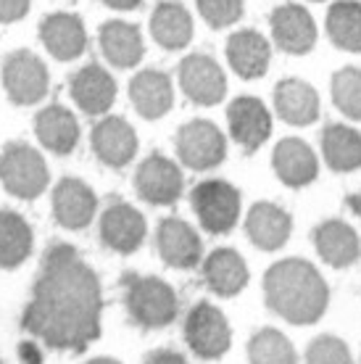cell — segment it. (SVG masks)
<instances>
[{
  "label": "cell",
  "instance_id": "obj_1",
  "mask_svg": "<svg viewBox=\"0 0 361 364\" xmlns=\"http://www.w3.org/2000/svg\"><path fill=\"white\" fill-rule=\"evenodd\" d=\"M100 280L80 251L55 243L43 256L21 328L55 351L82 354L100 338Z\"/></svg>",
  "mask_w": 361,
  "mask_h": 364
},
{
  "label": "cell",
  "instance_id": "obj_2",
  "mask_svg": "<svg viewBox=\"0 0 361 364\" xmlns=\"http://www.w3.org/2000/svg\"><path fill=\"white\" fill-rule=\"evenodd\" d=\"M264 299L290 325H314L327 311L330 288L306 259H282L264 274Z\"/></svg>",
  "mask_w": 361,
  "mask_h": 364
},
{
  "label": "cell",
  "instance_id": "obj_3",
  "mask_svg": "<svg viewBox=\"0 0 361 364\" xmlns=\"http://www.w3.org/2000/svg\"><path fill=\"white\" fill-rule=\"evenodd\" d=\"M122 285L126 314L135 325L145 330H161L177 319L180 299L166 280L151 274H124Z\"/></svg>",
  "mask_w": 361,
  "mask_h": 364
},
{
  "label": "cell",
  "instance_id": "obj_4",
  "mask_svg": "<svg viewBox=\"0 0 361 364\" xmlns=\"http://www.w3.org/2000/svg\"><path fill=\"white\" fill-rule=\"evenodd\" d=\"M0 182L21 200H35L50 182V172L43 154L27 143H9L0 154Z\"/></svg>",
  "mask_w": 361,
  "mask_h": 364
},
{
  "label": "cell",
  "instance_id": "obj_5",
  "mask_svg": "<svg viewBox=\"0 0 361 364\" xmlns=\"http://www.w3.org/2000/svg\"><path fill=\"white\" fill-rule=\"evenodd\" d=\"M190 206L206 232L227 235L230 230H235L243 200H240V191L235 185L225 180H203L193 188Z\"/></svg>",
  "mask_w": 361,
  "mask_h": 364
},
{
  "label": "cell",
  "instance_id": "obj_6",
  "mask_svg": "<svg viewBox=\"0 0 361 364\" xmlns=\"http://www.w3.org/2000/svg\"><path fill=\"white\" fill-rule=\"evenodd\" d=\"M174 148H177L182 164L195 169V172H206V169H214L225 161L227 137L222 135V129L214 122L193 119L177 129Z\"/></svg>",
  "mask_w": 361,
  "mask_h": 364
},
{
  "label": "cell",
  "instance_id": "obj_7",
  "mask_svg": "<svg viewBox=\"0 0 361 364\" xmlns=\"http://www.w3.org/2000/svg\"><path fill=\"white\" fill-rule=\"evenodd\" d=\"M185 341L200 359H219L232 346V330L222 309L208 301H198L185 319Z\"/></svg>",
  "mask_w": 361,
  "mask_h": 364
},
{
  "label": "cell",
  "instance_id": "obj_8",
  "mask_svg": "<svg viewBox=\"0 0 361 364\" xmlns=\"http://www.w3.org/2000/svg\"><path fill=\"white\" fill-rule=\"evenodd\" d=\"M48 69L32 50H16L3 64V87L16 106H35L48 92Z\"/></svg>",
  "mask_w": 361,
  "mask_h": 364
},
{
  "label": "cell",
  "instance_id": "obj_9",
  "mask_svg": "<svg viewBox=\"0 0 361 364\" xmlns=\"http://www.w3.org/2000/svg\"><path fill=\"white\" fill-rule=\"evenodd\" d=\"M269 29L274 46L282 53L290 55H306L316 46V21L311 11L301 3H285L277 6L269 16Z\"/></svg>",
  "mask_w": 361,
  "mask_h": 364
},
{
  "label": "cell",
  "instance_id": "obj_10",
  "mask_svg": "<svg viewBox=\"0 0 361 364\" xmlns=\"http://www.w3.org/2000/svg\"><path fill=\"white\" fill-rule=\"evenodd\" d=\"M185 188L180 166L172 159L161 154H151L135 172V191L137 196L151 206H172L177 203Z\"/></svg>",
  "mask_w": 361,
  "mask_h": 364
},
{
  "label": "cell",
  "instance_id": "obj_11",
  "mask_svg": "<svg viewBox=\"0 0 361 364\" xmlns=\"http://www.w3.org/2000/svg\"><path fill=\"white\" fill-rule=\"evenodd\" d=\"M182 92L198 106H217L227 95L225 69L206 53H193L180 64L177 72Z\"/></svg>",
  "mask_w": 361,
  "mask_h": 364
},
{
  "label": "cell",
  "instance_id": "obj_12",
  "mask_svg": "<svg viewBox=\"0 0 361 364\" xmlns=\"http://www.w3.org/2000/svg\"><path fill=\"white\" fill-rule=\"evenodd\" d=\"M227 124H230V137L243 151L253 154L269 140L271 111L264 106V100L253 95H240L227 106Z\"/></svg>",
  "mask_w": 361,
  "mask_h": 364
},
{
  "label": "cell",
  "instance_id": "obj_13",
  "mask_svg": "<svg viewBox=\"0 0 361 364\" xmlns=\"http://www.w3.org/2000/svg\"><path fill=\"white\" fill-rule=\"evenodd\" d=\"M156 248L163 264L174 269H195L203 259V243L200 235L193 230L190 222L180 217H166L156 230Z\"/></svg>",
  "mask_w": 361,
  "mask_h": 364
},
{
  "label": "cell",
  "instance_id": "obj_14",
  "mask_svg": "<svg viewBox=\"0 0 361 364\" xmlns=\"http://www.w3.org/2000/svg\"><path fill=\"white\" fill-rule=\"evenodd\" d=\"M145 235H148L145 217L129 203L117 200L100 214V240L117 254H135L145 243Z\"/></svg>",
  "mask_w": 361,
  "mask_h": 364
},
{
  "label": "cell",
  "instance_id": "obj_15",
  "mask_svg": "<svg viewBox=\"0 0 361 364\" xmlns=\"http://www.w3.org/2000/svg\"><path fill=\"white\" fill-rule=\"evenodd\" d=\"M90 143L95 156L111 169H124L137 156V146H140L132 124L124 122L122 117L100 119L98 124L92 127Z\"/></svg>",
  "mask_w": 361,
  "mask_h": 364
},
{
  "label": "cell",
  "instance_id": "obj_16",
  "mask_svg": "<svg viewBox=\"0 0 361 364\" xmlns=\"http://www.w3.org/2000/svg\"><path fill=\"white\" fill-rule=\"evenodd\" d=\"M98 196L87 182L63 177L53 191V217L63 230H85L95 219Z\"/></svg>",
  "mask_w": 361,
  "mask_h": 364
},
{
  "label": "cell",
  "instance_id": "obj_17",
  "mask_svg": "<svg viewBox=\"0 0 361 364\" xmlns=\"http://www.w3.org/2000/svg\"><path fill=\"white\" fill-rule=\"evenodd\" d=\"M271 169L277 180L288 188H306L319 174V159L314 148L301 137H285L274 146L271 154Z\"/></svg>",
  "mask_w": 361,
  "mask_h": 364
},
{
  "label": "cell",
  "instance_id": "obj_18",
  "mask_svg": "<svg viewBox=\"0 0 361 364\" xmlns=\"http://www.w3.org/2000/svg\"><path fill=\"white\" fill-rule=\"evenodd\" d=\"M314 248L319 259L335 269L353 267L361 259V237L359 232L343 219H327L311 232Z\"/></svg>",
  "mask_w": 361,
  "mask_h": 364
},
{
  "label": "cell",
  "instance_id": "obj_19",
  "mask_svg": "<svg viewBox=\"0 0 361 364\" xmlns=\"http://www.w3.org/2000/svg\"><path fill=\"white\" fill-rule=\"evenodd\" d=\"M227 64L240 80H262L271 64L269 40L256 29H237L227 40Z\"/></svg>",
  "mask_w": 361,
  "mask_h": 364
},
{
  "label": "cell",
  "instance_id": "obj_20",
  "mask_svg": "<svg viewBox=\"0 0 361 364\" xmlns=\"http://www.w3.org/2000/svg\"><path fill=\"white\" fill-rule=\"evenodd\" d=\"M322 100L314 85L298 77H288L274 87V111L290 127H308L319 119Z\"/></svg>",
  "mask_w": 361,
  "mask_h": 364
},
{
  "label": "cell",
  "instance_id": "obj_21",
  "mask_svg": "<svg viewBox=\"0 0 361 364\" xmlns=\"http://www.w3.org/2000/svg\"><path fill=\"white\" fill-rule=\"evenodd\" d=\"M290 232H293V217L269 200L253 203L245 217V235L262 251H280L290 240Z\"/></svg>",
  "mask_w": 361,
  "mask_h": 364
},
{
  "label": "cell",
  "instance_id": "obj_22",
  "mask_svg": "<svg viewBox=\"0 0 361 364\" xmlns=\"http://www.w3.org/2000/svg\"><path fill=\"white\" fill-rule=\"evenodd\" d=\"M129 100L143 119H161L174 106L172 77L161 69H143L129 82Z\"/></svg>",
  "mask_w": 361,
  "mask_h": 364
},
{
  "label": "cell",
  "instance_id": "obj_23",
  "mask_svg": "<svg viewBox=\"0 0 361 364\" xmlns=\"http://www.w3.org/2000/svg\"><path fill=\"white\" fill-rule=\"evenodd\" d=\"M40 40L58 61H74L87 48V29L77 14H50L40 24Z\"/></svg>",
  "mask_w": 361,
  "mask_h": 364
},
{
  "label": "cell",
  "instance_id": "obj_24",
  "mask_svg": "<svg viewBox=\"0 0 361 364\" xmlns=\"http://www.w3.org/2000/svg\"><path fill=\"white\" fill-rule=\"evenodd\" d=\"M72 98L87 117H100L114 106L117 100V82L103 66L87 64L72 77Z\"/></svg>",
  "mask_w": 361,
  "mask_h": 364
},
{
  "label": "cell",
  "instance_id": "obj_25",
  "mask_svg": "<svg viewBox=\"0 0 361 364\" xmlns=\"http://www.w3.org/2000/svg\"><path fill=\"white\" fill-rule=\"evenodd\" d=\"M248 264L235 248H214L203 259V282L222 299L237 296L248 285Z\"/></svg>",
  "mask_w": 361,
  "mask_h": 364
},
{
  "label": "cell",
  "instance_id": "obj_26",
  "mask_svg": "<svg viewBox=\"0 0 361 364\" xmlns=\"http://www.w3.org/2000/svg\"><path fill=\"white\" fill-rule=\"evenodd\" d=\"M100 50L106 55V61L117 69H132L143 61L145 55V43L143 35L135 24H126L122 18L106 21L100 27Z\"/></svg>",
  "mask_w": 361,
  "mask_h": 364
},
{
  "label": "cell",
  "instance_id": "obj_27",
  "mask_svg": "<svg viewBox=\"0 0 361 364\" xmlns=\"http://www.w3.org/2000/svg\"><path fill=\"white\" fill-rule=\"evenodd\" d=\"M35 135L45 151L69 156L80 143V122L69 109L53 103L35 117Z\"/></svg>",
  "mask_w": 361,
  "mask_h": 364
},
{
  "label": "cell",
  "instance_id": "obj_28",
  "mask_svg": "<svg viewBox=\"0 0 361 364\" xmlns=\"http://www.w3.org/2000/svg\"><path fill=\"white\" fill-rule=\"evenodd\" d=\"M193 16L177 0H161L151 16V35L166 50H182L193 40Z\"/></svg>",
  "mask_w": 361,
  "mask_h": 364
},
{
  "label": "cell",
  "instance_id": "obj_29",
  "mask_svg": "<svg viewBox=\"0 0 361 364\" xmlns=\"http://www.w3.org/2000/svg\"><path fill=\"white\" fill-rule=\"evenodd\" d=\"M322 156L333 172L361 169V132L348 124H327L322 129Z\"/></svg>",
  "mask_w": 361,
  "mask_h": 364
},
{
  "label": "cell",
  "instance_id": "obj_30",
  "mask_svg": "<svg viewBox=\"0 0 361 364\" xmlns=\"http://www.w3.org/2000/svg\"><path fill=\"white\" fill-rule=\"evenodd\" d=\"M35 246V235L29 222L16 211L0 209V267L16 269L27 262Z\"/></svg>",
  "mask_w": 361,
  "mask_h": 364
},
{
  "label": "cell",
  "instance_id": "obj_31",
  "mask_svg": "<svg viewBox=\"0 0 361 364\" xmlns=\"http://www.w3.org/2000/svg\"><path fill=\"white\" fill-rule=\"evenodd\" d=\"M327 37L335 48L345 53H361V3L359 0H335L325 18Z\"/></svg>",
  "mask_w": 361,
  "mask_h": 364
},
{
  "label": "cell",
  "instance_id": "obj_32",
  "mask_svg": "<svg viewBox=\"0 0 361 364\" xmlns=\"http://www.w3.org/2000/svg\"><path fill=\"white\" fill-rule=\"evenodd\" d=\"M248 362L251 364H298V354L285 333L264 328L248 341Z\"/></svg>",
  "mask_w": 361,
  "mask_h": 364
},
{
  "label": "cell",
  "instance_id": "obj_33",
  "mask_svg": "<svg viewBox=\"0 0 361 364\" xmlns=\"http://www.w3.org/2000/svg\"><path fill=\"white\" fill-rule=\"evenodd\" d=\"M330 90H333L335 109L353 122H361V69L345 66L340 72H335Z\"/></svg>",
  "mask_w": 361,
  "mask_h": 364
},
{
  "label": "cell",
  "instance_id": "obj_34",
  "mask_svg": "<svg viewBox=\"0 0 361 364\" xmlns=\"http://www.w3.org/2000/svg\"><path fill=\"white\" fill-rule=\"evenodd\" d=\"M195 6L211 29L232 27L243 16V0H195Z\"/></svg>",
  "mask_w": 361,
  "mask_h": 364
},
{
  "label": "cell",
  "instance_id": "obj_35",
  "mask_svg": "<svg viewBox=\"0 0 361 364\" xmlns=\"http://www.w3.org/2000/svg\"><path fill=\"white\" fill-rule=\"evenodd\" d=\"M306 364H353V356L345 341L335 336H319L308 343Z\"/></svg>",
  "mask_w": 361,
  "mask_h": 364
},
{
  "label": "cell",
  "instance_id": "obj_36",
  "mask_svg": "<svg viewBox=\"0 0 361 364\" xmlns=\"http://www.w3.org/2000/svg\"><path fill=\"white\" fill-rule=\"evenodd\" d=\"M29 11V0H0V21L14 24L18 18H24Z\"/></svg>",
  "mask_w": 361,
  "mask_h": 364
},
{
  "label": "cell",
  "instance_id": "obj_37",
  "mask_svg": "<svg viewBox=\"0 0 361 364\" xmlns=\"http://www.w3.org/2000/svg\"><path fill=\"white\" fill-rule=\"evenodd\" d=\"M143 364H190L188 359L177 351H169V348H158V351H151L145 356Z\"/></svg>",
  "mask_w": 361,
  "mask_h": 364
},
{
  "label": "cell",
  "instance_id": "obj_38",
  "mask_svg": "<svg viewBox=\"0 0 361 364\" xmlns=\"http://www.w3.org/2000/svg\"><path fill=\"white\" fill-rule=\"evenodd\" d=\"M103 3L114 11H132V9H137L143 0H103Z\"/></svg>",
  "mask_w": 361,
  "mask_h": 364
},
{
  "label": "cell",
  "instance_id": "obj_39",
  "mask_svg": "<svg viewBox=\"0 0 361 364\" xmlns=\"http://www.w3.org/2000/svg\"><path fill=\"white\" fill-rule=\"evenodd\" d=\"M345 203H348V209H351L353 214L361 219V191L353 193V196H348V200H345Z\"/></svg>",
  "mask_w": 361,
  "mask_h": 364
},
{
  "label": "cell",
  "instance_id": "obj_40",
  "mask_svg": "<svg viewBox=\"0 0 361 364\" xmlns=\"http://www.w3.org/2000/svg\"><path fill=\"white\" fill-rule=\"evenodd\" d=\"M21 356H29V359H32V364H40V351H35L29 343H24V346H21Z\"/></svg>",
  "mask_w": 361,
  "mask_h": 364
},
{
  "label": "cell",
  "instance_id": "obj_41",
  "mask_svg": "<svg viewBox=\"0 0 361 364\" xmlns=\"http://www.w3.org/2000/svg\"><path fill=\"white\" fill-rule=\"evenodd\" d=\"M87 364H122V362H117V359H111V356H95V359H90Z\"/></svg>",
  "mask_w": 361,
  "mask_h": 364
},
{
  "label": "cell",
  "instance_id": "obj_42",
  "mask_svg": "<svg viewBox=\"0 0 361 364\" xmlns=\"http://www.w3.org/2000/svg\"><path fill=\"white\" fill-rule=\"evenodd\" d=\"M311 3H325V0H311Z\"/></svg>",
  "mask_w": 361,
  "mask_h": 364
},
{
  "label": "cell",
  "instance_id": "obj_43",
  "mask_svg": "<svg viewBox=\"0 0 361 364\" xmlns=\"http://www.w3.org/2000/svg\"><path fill=\"white\" fill-rule=\"evenodd\" d=\"M0 364H3V362H0Z\"/></svg>",
  "mask_w": 361,
  "mask_h": 364
}]
</instances>
